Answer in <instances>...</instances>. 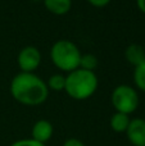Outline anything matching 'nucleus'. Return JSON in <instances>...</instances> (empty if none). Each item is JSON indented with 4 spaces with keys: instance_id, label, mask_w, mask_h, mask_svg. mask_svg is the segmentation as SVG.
Returning a JSON list of instances; mask_svg holds the SVG:
<instances>
[{
    "instance_id": "nucleus-1",
    "label": "nucleus",
    "mask_w": 145,
    "mask_h": 146,
    "mask_svg": "<svg viewBox=\"0 0 145 146\" xmlns=\"http://www.w3.org/2000/svg\"><path fill=\"white\" fill-rule=\"evenodd\" d=\"M10 94L22 105L36 106L45 103L49 96L46 82L35 73L21 72L10 82Z\"/></svg>"
},
{
    "instance_id": "nucleus-2",
    "label": "nucleus",
    "mask_w": 145,
    "mask_h": 146,
    "mask_svg": "<svg viewBox=\"0 0 145 146\" xmlns=\"http://www.w3.org/2000/svg\"><path fill=\"white\" fill-rule=\"evenodd\" d=\"M99 81L94 72L77 68L66 76L64 91L74 100H86L94 95Z\"/></svg>"
},
{
    "instance_id": "nucleus-3",
    "label": "nucleus",
    "mask_w": 145,
    "mask_h": 146,
    "mask_svg": "<svg viewBox=\"0 0 145 146\" xmlns=\"http://www.w3.org/2000/svg\"><path fill=\"white\" fill-rule=\"evenodd\" d=\"M81 51L76 44L68 40H59L51 46L50 59L58 69L63 72H72L80 68Z\"/></svg>"
},
{
    "instance_id": "nucleus-4",
    "label": "nucleus",
    "mask_w": 145,
    "mask_h": 146,
    "mask_svg": "<svg viewBox=\"0 0 145 146\" xmlns=\"http://www.w3.org/2000/svg\"><path fill=\"white\" fill-rule=\"evenodd\" d=\"M110 103L116 111L130 115L139 106L138 91L128 85H120L112 91Z\"/></svg>"
},
{
    "instance_id": "nucleus-5",
    "label": "nucleus",
    "mask_w": 145,
    "mask_h": 146,
    "mask_svg": "<svg viewBox=\"0 0 145 146\" xmlns=\"http://www.w3.org/2000/svg\"><path fill=\"white\" fill-rule=\"evenodd\" d=\"M17 63L21 72L25 73H33L39 68L41 63V53L36 46L28 45L25 46L18 53Z\"/></svg>"
},
{
    "instance_id": "nucleus-6",
    "label": "nucleus",
    "mask_w": 145,
    "mask_h": 146,
    "mask_svg": "<svg viewBox=\"0 0 145 146\" xmlns=\"http://www.w3.org/2000/svg\"><path fill=\"white\" fill-rule=\"evenodd\" d=\"M125 133L132 146H145V119H131L130 124L127 127V131Z\"/></svg>"
},
{
    "instance_id": "nucleus-7",
    "label": "nucleus",
    "mask_w": 145,
    "mask_h": 146,
    "mask_svg": "<svg viewBox=\"0 0 145 146\" xmlns=\"http://www.w3.org/2000/svg\"><path fill=\"white\" fill-rule=\"evenodd\" d=\"M53 132H54L53 124L49 121H46V119H40L32 126V131H31L32 137L31 139H33L37 142H41V144H46L51 139Z\"/></svg>"
},
{
    "instance_id": "nucleus-8",
    "label": "nucleus",
    "mask_w": 145,
    "mask_h": 146,
    "mask_svg": "<svg viewBox=\"0 0 145 146\" xmlns=\"http://www.w3.org/2000/svg\"><path fill=\"white\" fill-rule=\"evenodd\" d=\"M125 58L130 64L134 67L139 66L145 60V50L141 45L139 44H131L126 48L125 50Z\"/></svg>"
},
{
    "instance_id": "nucleus-9",
    "label": "nucleus",
    "mask_w": 145,
    "mask_h": 146,
    "mask_svg": "<svg viewBox=\"0 0 145 146\" xmlns=\"http://www.w3.org/2000/svg\"><path fill=\"white\" fill-rule=\"evenodd\" d=\"M44 5L53 14L63 15L71 10L72 0H44Z\"/></svg>"
},
{
    "instance_id": "nucleus-10",
    "label": "nucleus",
    "mask_w": 145,
    "mask_h": 146,
    "mask_svg": "<svg viewBox=\"0 0 145 146\" xmlns=\"http://www.w3.org/2000/svg\"><path fill=\"white\" fill-rule=\"evenodd\" d=\"M130 117L127 114L118 113L116 111L114 114H112L109 119V126L112 128V131L117 132V133H125L127 131V127L130 124Z\"/></svg>"
},
{
    "instance_id": "nucleus-11",
    "label": "nucleus",
    "mask_w": 145,
    "mask_h": 146,
    "mask_svg": "<svg viewBox=\"0 0 145 146\" xmlns=\"http://www.w3.org/2000/svg\"><path fill=\"white\" fill-rule=\"evenodd\" d=\"M46 86H48L49 90H53V91H63L64 87H66V76L63 74H53L48 78V82H46Z\"/></svg>"
},
{
    "instance_id": "nucleus-12",
    "label": "nucleus",
    "mask_w": 145,
    "mask_h": 146,
    "mask_svg": "<svg viewBox=\"0 0 145 146\" xmlns=\"http://www.w3.org/2000/svg\"><path fill=\"white\" fill-rule=\"evenodd\" d=\"M134 82L140 91L145 92V60L135 67L134 71Z\"/></svg>"
},
{
    "instance_id": "nucleus-13",
    "label": "nucleus",
    "mask_w": 145,
    "mask_h": 146,
    "mask_svg": "<svg viewBox=\"0 0 145 146\" xmlns=\"http://www.w3.org/2000/svg\"><path fill=\"white\" fill-rule=\"evenodd\" d=\"M96 67H98V59L94 54H84V55H81L80 68L94 72V69L96 68Z\"/></svg>"
},
{
    "instance_id": "nucleus-14",
    "label": "nucleus",
    "mask_w": 145,
    "mask_h": 146,
    "mask_svg": "<svg viewBox=\"0 0 145 146\" xmlns=\"http://www.w3.org/2000/svg\"><path fill=\"white\" fill-rule=\"evenodd\" d=\"M10 146H45V144L37 142L33 139H22V140H17V141H14Z\"/></svg>"
},
{
    "instance_id": "nucleus-15",
    "label": "nucleus",
    "mask_w": 145,
    "mask_h": 146,
    "mask_svg": "<svg viewBox=\"0 0 145 146\" xmlns=\"http://www.w3.org/2000/svg\"><path fill=\"white\" fill-rule=\"evenodd\" d=\"M87 1L95 8H104L105 5H108L112 0H87Z\"/></svg>"
},
{
    "instance_id": "nucleus-16",
    "label": "nucleus",
    "mask_w": 145,
    "mask_h": 146,
    "mask_svg": "<svg viewBox=\"0 0 145 146\" xmlns=\"http://www.w3.org/2000/svg\"><path fill=\"white\" fill-rule=\"evenodd\" d=\"M63 146H85V144L81 141V140L72 137V139L66 140V141H64V144H63Z\"/></svg>"
},
{
    "instance_id": "nucleus-17",
    "label": "nucleus",
    "mask_w": 145,
    "mask_h": 146,
    "mask_svg": "<svg viewBox=\"0 0 145 146\" xmlns=\"http://www.w3.org/2000/svg\"><path fill=\"white\" fill-rule=\"evenodd\" d=\"M136 4H138V8L140 9V12H143L145 14V0H136Z\"/></svg>"
}]
</instances>
